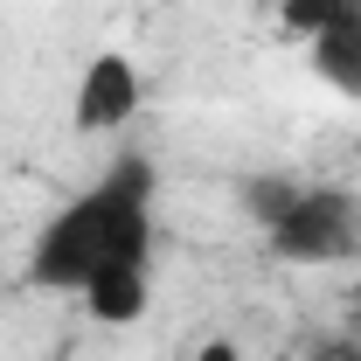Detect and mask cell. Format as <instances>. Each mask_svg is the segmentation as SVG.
<instances>
[{
  "label": "cell",
  "instance_id": "6da1fadb",
  "mask_svg": "<svg viewBox=\"0 0 361 361\" xmlns=\"http://www.w3.org/2000/svg\"><path fill=\"white\" fill-rule=\"evenodd\" d=\"M153 195L160 174L146 153H118L84 195H70L28 243V285L35 292H77L84 299L111 271H153Z\"/></svg>",
  "mask_w": 361,
  "mask_h": 361
},
{
  "label": "cell",
  "instance_id": "7a4b0ae2",
  "mask_svg": "<svg viewBox=\"0 0 361 361\" xmlns=\"http://www.w3.org/2000/svg\"><path fill=\"white\" fill-rule=\"evenodd\" d=\"M243 209L264 229V250L278 264H341L361 250V202L334 180L306 174H250Z\"/></svg>",
  "mask_w": 361,
  "mask_h": 361
},
{
  "label": "cell",
  "instance_id": "3957f363",
  "mask_svg": "<svg viewBox=\"0 0 361 361\" xmlns=\"http://www.w3.org/2000/svg\"><path fill=\"white\" fill-rule=\"evenodd\" d=\"M139 111H146V70H139L126 49H97L84 70H77L70 126L84 139H111V133H126Z\"/></svg>",
  "mask_w": 361,
  "mask_h": 361
},
{
  "label": "cell",
  "instance_id": "277c9868",
  "mask_svg": "<svg viewBox=\"0 0 361 361\" xmlns=\"http://www.w3.org/2000/svg\"><path fill=\"white\" fill-rule=\"evenodd\" d=\"M306 56H313V77L326 90L361 97V0H341V7L326 14V28L306 42Z\"/></svg>",
  "mask_w": 361,
  "mask_h": 361
},
{
  "label": "cell",
  "instance_id": "5b68a950",
  "mask_svg": "<svg viewBox=\"0 0 361 361\" xmlns=\"http://www.w3.org/2000/svg\"><path fill=\"white\" fill-rule=\"evenodd\" d=\"M146 306H153V271H111L84 292V313L97 326H133L146 319Z\"/></svg>",
  "mask_w": 361,
  "mask_h": 361
},
{
  "label": "cell",
  "instance_id": "8992f818",
  "mask_svg": "<svg viewBox=\"0 0 361 361\" xmlns=\"http://www.w3.org/2000/svg\"><path fill=\"white\" fill-rule=\"evenodd\" d=\"M341 0H278V14H271V28L285 35V42H313L319 28H326V14H334Z\"/></svg>",
  "mask_w": 361,
  "mask_h": 361
}]
</instances>
